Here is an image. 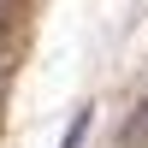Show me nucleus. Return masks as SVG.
<instances>
[{
	"label": "nucleus",
	"mask_w": 148,
	"mask_h": 148,
	"mask_svg": "<svg viewBox=\"0 0 148 148\" xmlns=\"http://www.w3.org/2000/svg\"><path fill=\"white\" fill-rule=\"evenodd\" d=\"M89 119H95V107L83 101L77 113H71V125H65V136H59V148H83V136H89Z\"/></svg>",
	"instance_id": "nucleus-1"
},
{
	"label": "nucleus",
	"mask_w": 148,
	"mask_h": 148,
	"mask_svg": "<svg viewBox=\"0 0 148 148\" xmlns=\"http://www.w3.org/2000/svg\"><path fill=\"white\" fill-rule=\"evenodd\" d=\"M142 125H148V107H142Z\"/></svg>",
	"instance_id": "nucleus-2"
}]
</instances>
